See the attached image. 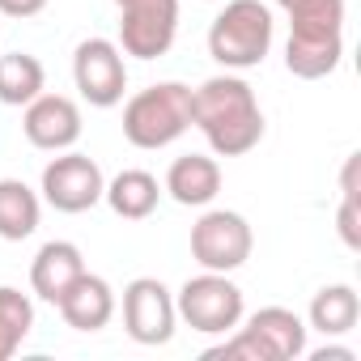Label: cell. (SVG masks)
<instances>
[{
    "instance_id": "cell-1",
    "label": "cell",
    "mask_w": 361,
    "mask_h": 361,
    "mask_svg": "<svg viewBox=\"0 0 361 361\" xmlns=\"http://www.w3.org/2000/svg\"><path fill=\"white\" fill-rule=\"evenodd\" d=\"M192 123L204 132L217 157H243L264 140L259 98L238 73H217L192 90Z\"/></svg>"
},
{
    "instance_id": "cell-2",
    "label": "cell",
    "mask_w": 361,
    "mask_h": 361,
    "mask_svg": "<svg viewBox=\"0 0 361 361\" xmlns=\"http://www.w3.org/2000/svg\"><path fill=\"white\" fill-rule=\"evenodd\" d=\"M289 13L285 68L302 81L331 77L344 60V0H276Z\"/></svg>"
},
{
    "instance_id": "cell-3",
    "label": "cell",
    "mask_w": 361,
    "mask_h": 361,
    "mask_svg": "<svg viewBox=\"0 0 361 361\" xmlns=\"http://www.w3.org/2000/svg\"><path fill=\"white\" fill-rule=\"evenodd\" d=\"M272 39H276V22L264 0H226V9L209 26V56L226 73H247L264 64Z\"/></svg>"
},
{
    "instance_id": "cell-4",
    "label": "cell",
    "mask_w": 361,
    "mask_h": 361,
    "mask_svg": "<svg viewBox=\"0 0 361 361\" xmlns=\"http://www.w3.org/2000/svg\"><path fill=\"white\" fill-rule=\"evenodd\" d=\"M192 128V85L157 81L123 102V136L136 149H166Z\"/></svg>"
},
{
    "instance_id": "cell-5",
    "label": "cell",
    "mask_w": 361,
    "mask_h": 361,
    "mask_svg": "<svg viewBox=\"0 0 361 361\" xmlns=\"http://www.w3.org/2000/svg\"><path fill=\"white\" fill-rule=\"evenodd\" d=\"M174 310L200 336H226L243 323L247 302H243V289L230 281V272H200V276H188L183 289L174 293Z\"/></svg>"
},
{
    "instance_id": "cell-6",
    "label": "cell",
    "mask_w": 361,
    "mask_h": 361,
    "mask_svg": "<svg viewBox=\"0 0 361 361\" xmlns=\"http://www.w3.org/2000/svg\"><path fill=\"white\" fill-rule=\"evenodd\" d=\"M119 51L136 60H161L178 35V0H115Z\"/></svg>"
},
{
    "instance_id": "cell-7",
    "label": "cell",
    "mask_w": 361,
    "mask_h": 361,
    "mask_svg": "<svg viewBox=\"0 0 361 361\" xmlns=\"http://www.w3.org/2000/svg\"><path fill=\"white\" fill-rule=\"evenodd\" d=\"M255 234L243 213L234 209H209L192 226V259L204 272H238L251 259Z\"/></svg>"
},
{
    "instance_id": "cell-8",
    "label": "cell",
    "mask_w": 361,
    "mask_h": 361,
    "mask_svg": "<svg viewBox=\"0 0 361 361\" xmlns=\"http://www.w3.org/2000/svg\"><path fill=\"white\" fill-rule=\"evenodd\" d=\"M39 192L56 213H90L106 192V178H102V166L90 153L64 149L43 166V188Z\"/></svg>"
},
{
    "instance_id": "cell-9",
    "label": "cell",
    "mask_w": 361,
    "mask_h": 361,
    "mask_svg": "<svg viewBox=\"0 0 361 361\" xmlns=\"http://www.w3.org/2000/svg\"><path fill=\"white\" fill-rule=\"evenodd\" d=\"M73 81L90 106H119L128 90V60L111 39H85L73 51Z\"/></svg>"
},
{
    "instance_id": "cell-10",
    "label": "cell",
    "mask_w": 361,
    "mask_h": 361,
    "mask_svg": "<svg viewBox=\"0 0 361 361\" xmlns=\"http://www.w3.org/2000/svg\"><path fill=\"white\" fill-rule=\"evenodd\" d=\"M178 327V310H174V293L157 281V276H136L123 285V331L136 344H170Z\"/></svg>"
},
{
    "instance_id": "cell-11",
    "label": "cell",
    "mask_w": 361,
    "mask_h": 361,
    "mask_svg": "<svg viewBox=\"0 0 361 361\" xmlns=\"http://www.w3.org/2000/svg\"><path fill=\"white\" fill-rule=\"evenodd\" d=\"M81 106L68 98V94H39L35 102H26V115H22V132L35 149L43 153H64L81 140Z\"/></svg>"
},
{
    "instance_id": "cell-12",
    "label": "cell",
    "mask_w": 361,
    "mask_h": 361,
    "mask_svg": "<svg viewBox=\"0 0 361 361\" xmlns=\"http://www.w3.org/2000/svg\"><path fill=\"white\" fill-rule=\"evenodd\" d=\"M115 289H111V281L106 276H98V272H81L73 285H68V293L56 302V310H60V319L73 327V331H102L111 319H115Z\"/></svg>"
},
{
    "instance_id": "cell-13",
    "label": "cell",
    "mask_w": 361,
    "mask_h": 361,
    "mask_svg": "<svg viewBox=\"0 0 361 361\" xmlns=\"http://www.w3.org/2000/svg\"><path fill=\"white\" fill-rule=\"evenodd\" d=\"M161 192H170L174 204H183V209H209L221 192V166L217 157L209 153H183V157H174L170 170H166V183Z\"/></svg>"
},
{
    "instance_id": "cell-14",
    "label": "cell",
    "mask_w": 361,
    "mask_h": 361,
    "mask_svg": "<svg viewBox=\"0 0 361 361\" xmlns=\"http://www.w3.org/2000/svg\"><path fill=\"white\" fill-rule=\"evenodd\" d=\"M81 272H85L81 247L77 243H64V238H51V243L39 247V255L30 264V289H35V298H43V302L56 306Z\"/></svg>"
},
{
    "instance_id": "cell-15",
    "label": "cell",
    "mask_w": 361,
    "mask_h": 361,
    "mask_svg": "<svg viewBox=\"0 0 361 361\" xmlns=\"http://www.w3.org/2000/svg\"><path fill=\"white\" fill-rule=\"evenodd\" d=\"M247 331L264 344L268 361H298V357H306V331L310 327L289 306H259L247 319Z\"/></svg>"
},
{
    "instance_id": "cell-16",
    "label": "cell",
    "mask_w": 361,
    "mask_h": 361,
    "mask_svg": "<svg viewBox=\"0 0 361 361\" xmlns=\"http://www.w3.org/2000/svg\"><path fill=\"white\" fill-rule=\"evenodd\" d=\"M102 200L111 204L115 217H123V221H145V217H153V209H157V200H161V183H157L149 170H119L111 183H106Z\"/></svg>"
},
{
    "instance_id": "cell-17",
    "label": "cell",
    "mask_w": 361,
    "mask_h": 361,
    "mask_svg": "<svg viewBox=\"0 0 361 361\" xmlns=\"http://www.w3.org/2000/svg\"><path fill=\"white\" fill-rule=\"evenodd\" d=\"M43 217V200L30 183L22 178H0V238L5 243H22L39 230Z\"/></svg>"
},
{
    "instance_id": "cell-18",
    "label": "cell",
    "mask_w": 361,
    "mask_h": 361,
    "mask_svg": "<svg viewBox=\"0 0 361 361\" xmlns=\"http://www.w3.org/2000/svg\"><path fill=\"white\" fill-rule=\"evenodd\" d=\"M357 319H361V298L353 285H323L306 310V327H314L323 336H348L357 327Z\"/></svg>"
},
{
    "instance_id": "cell-19",
    "label": "cell",
    "mask_w": 361,
    "mask_h": 361,
    "mask_svg": "<svg viewBox=\"0 0 361 361\" xmlns=\"http://www.w3.org/2000/svg\"><path fill=\"white\" fill-rule=\"evenodd\" d=\"M47 90L43 60L30 51H9L0 56V102L5 106H26Z\"/></svg>"
},
{
    "instance_id": "cell-20",
    "label": "cell",
    "mask_w": 361,
    "mask_h": 361,
    "mask_svg": "<svg viewBox=\"0 0 361 361\" xmlns=\"http://www.w3.org/2000/svg\"><path fill=\"white\" fill-rule=\"evenodd\" d=\"M30 331H35V302L13 285H0V361H9Z\"/></svg>"
},
{
    "instance_id": "cell-21",
    "label": "cell",
    "mask_w": 361,
    "mask_h": 361,
    "mask_svg": "<svg viewBox=\"0 0 361 361\" xmlns=\"http://www.w3.org/2000/svg\"><path fill=\"white\" fill-rule=\"evenodd\" d=\"M336 230H340V243L348 251H361V196H340Z\"/></svg>"
},
{
    "instance_id": "cell-22",
    "label": "cell",
    "mask_w": 361,
    "mask_h": 361,
    "mask_svg": "<svg viewBox=\"0 0 361 361\" xmlns=\"http://www.w3.org/2000/svg\"><path fill=\"white\" fill-rule=\"evenodd\" d=\"M51 0H0V18H39Z\"/></svg>"
},
{
    "instance_id": "cell-23",
    "label": "cell",
    "mask_w": 361,
    "mask_h": 361,
    "mask_svg": "<svg viewBox=\"0 0 361 361\" xmlns=\"http://www.w3.org/2000/svg\"><path fill=\"white\" fill-rule=\"evenodd\" d=\"M357 170H361V153H348V157H344V170H340V196H361Z\"/></svg>"
},
{
    "instance_id": "cell-24",
    "label": "cell",
    "mask_w": 361,
    "mask_h": 361,
    "mask_svg": "<svg viewBox=\"0 0 361 361\" xmlns=\"http://www.w3.org/2000/svg\"><path fill=\"white\" fill-rule=\"evenodd\" d=\"M310 357H314V361H357V353H353V348H340V344H327V348H314Z\"/></svg>"
}]
</instances>
